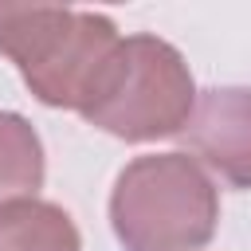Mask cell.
<instances>
[{
	"mask_svg": "<svg viewBox=\"0 0 251 251\" xmlns=\"http://www.w3.org/2000/svg\"><path fill=\"white\" fill-rule=\"evenodd\" d=\"M110 220L126 251H200L216 235L220 196L184 153H149L122 169Z\"/></svg>",
	"mask_w": 251,
	"mask_h": 251,
	"instance_id": "obj_1",
	"label": "cell"
},
{
	"mask_svg": "<svg viewBox=\"0 0 251 251\" xmlns=\"http://www.w3.org/2000/svg\"><path fill=\"white\" fill-rule=\"evenodd\" d=\"M118 39L114 20L102 12L0 4V51L47 106L82 110Z\"/></svg>",
	"mask_w": 251,
	"mask_h": 251,
	"instance_id": "obj_2",
	"label": "cell"
},
{
	"mask_svg": "<svg viewBox=\"0 0 251 251\" xmlns=\"http://www.w3.org/2000/svg\"><path fill=\"white\" fill-rule=\"evenodd\" d=\"M196 106V86L180 51L157 35H126L98 71L82 118L126 141L180 133Z\"/></svg>",
	"mask_w": 251,
	"mask_h": 251,
	"instance_id": "obj_3",
	"label": "cell"
},
{
	"mask_svg": "<svg viewBox=\"0 0 251 251\" xmlns=\"http://www.w3.org/2000/svg\"><path fill=\"white\" fill-rule=\"evenodd\" d=\"M200 169H212L231 188H251V90H204L180 129Z\"/></svg>",
	"mask_w": 251,
	"mask_h": 251,
	"instance_id": "obj_4",
	"label": "cell"
},
{
	"mask_svg": "<svg viewBox=\"0 0 251 251\" xmlns=\"http://www.w3.org/2000/svg\"><path fill=\"white\" fill-rule=\"evenodd\" d=\"M0 251H78V231L63 208L20 200L0 208Z\"/></svg>",
	"mask_w": 251,
	"mask_h": 251,
	"instance_id": "obj_5",
	"label": "cell"
},
{
	"mask_svg": "<svg viewBox=\"0 0 251 251\" xmlns=\"http://www.w3.org/2000/svg\"><path fill=\"white\" fill-rule=\"evenodd\" d=\"M43 184V145L20 114L0 110V208L35 200Z\"/></svg>",
	"mask_w": 251,
	"mask_h": 251,
	"instance_id": "obj_6",
	"label": "cell"
}]
</instances>
